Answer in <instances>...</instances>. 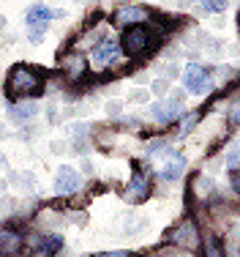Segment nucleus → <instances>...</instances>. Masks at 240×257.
<instances>
[{"instance_id":"412c9836","label":"nucleus","mask_w":240,"mask_h":257,"mask_svg":"<svg viewBox=\"0 0 240 257\" xmlns=\"http://www.w3.org/2000/svg\"><path fill=\"white\" fill-rule=\"evenodd\" d=\"M93 257H134L131 252H120V249H118V252H101V254H93Z\"/></svg>"},{"instance_id":"f8f14e48","label":"nucleus","mask_w":240,"mask_h":257,"mask_svg":"<svg viewBox=\"0 0 240 257\" xmlns=\"http://www.w3.org/2000/svg\"><path fill=\"white\" fill-rule=\"evenodd\" d=\"M183 167H186V156L172 154V156H169V162L161 167V178H164V181H175L177 175L183 173Z\"/></svg>"},{"instance_id":"4468645a","label":"nucleus","mask_w":240,"mask_h":257,"mask_svg":"<svg viewBox=\"0 0 240 257\" xmlns=\"http://www.w3.org/2000/svg\"><path fill=\"white\" fill-rule=\"evenodd\" d=\"M60 246H63V238H60V235H49V238H44L41 249H39V252H36L33 257H52Z\"/></svg>"},{"instance_id":"a878e982","label":"nucleus","mask_w":240,"mask_h":257,"mask_svg":"<svg viewBox=\"0 0 240 257\" xmlns=\"http://www.w3.org/2000/svg\"><path fill=\"white\" fill-rule=\"evenodd\" d=\"M169 3H175V6H180V9H186V6L191 3V0H169Z\"/></svg>"},{"instance_id":"f257e3e1","label":"nucleus","mask_w":240,"mask_h":257,"mask_svg":"<svg viewBox=\"0 0 240 257\" xmlns=\"http://www.w3.org/2000/svg\"><path fill=\"white\" fill-rule=\"evenodd\" d=\"M9 93L11 96H36L41 93V74L30 66H14L9 74Z\"/></svg>"},{"instance_id":"7ed1b4c3","label":"nucleus","mask_w":240,"mask_h":257,"mask_svg":"<svg viewBox=\"0 0 240 257\" xmlns=\"http://www.w3.org/2000/svg\"><path fill=\"white\" fill-rule=\"evenodd\" d=\"M49 20H52V11L44 9V6H33L28 11V30H30V41L33 44L41 41V33L49 28Z\"/></svg>"},{"instance_id":"423d86ee","label":"nucleus","mask_w":240,"mask_h":257,"mask_svg":"<svg viewBox=\"0 0 240 257\" xmlns=\"http://www.w3.org/2000/svg\"><path fill=\"white\" fill-rule=\"evenodd\" d=\"M186 85H188V93H194V96L205 93V90L210 88V74H207L205 66H199V63L188 66L186 69Z\"/></svg>"},{"instance_id":"4be33fe9","label":"nucleus","mask_w":240,"mask_h":257,"mask_svg":"<svg viewBox=\"0 0 240 257\" xmlns=\"http://www.w3.org/2000/svg\"><path fill=\"white\" fill-rule=\"evenodd\" d=\"M107 112H109V115H118V112H120V104H118V101L107 104Z\"/></svg>"},{"instance_id":"9b49d317","label":"nucleus","mask_w":240,"mask_h":257,"mask_svg":"<svg viewBox=\"0 0 240 257\" xmlns=\"http://www.w3.org/2000/svg\"><path fill=\"white\" fill-rule=\"evenodd\" d=\"M22 249V235L14 230H3L0 232V252L3 254H17Z\"/></svg>"},{"instance_id":"6ab92c4d","label":"nucleus","mask_w":240,"mask_h":257,"mask_svg":"<svg viewBox=\"0 0 240 257\" xmlns=\"http://www.w3.org/2000/svg\"><path fill=\"white\" fill-rule=\"evenodd\" d=\"M226 164H229V173H237V145H229V156H226Z\"/></svg>"},{"instance_id":"5701e85b","label":"nucleus","mask_w":240,"mask_h":257,"mask_svg":"<svg viewBox=\"0 0 240 257\" xmlns=\"http://www.w3.org/2000/svg\"><path fill=\"white\" fill-rule=\"evenodd\" d=\"M229 126L232 128L237 126V107H232V112H229Z\"/></svg>"},{"instance_id":"aec40b11","label":"nucleus","mask_w":240,"mask_h":257,"mask_svg":"<svg viewBox=\"0 0 240 257\" xmlns=\"http://www.w3.org/2000/svg\"><path fill=\"white\" fill-rule=\"evenodd\" d=\"M205 6L210 11H224L226 9V0H205Z\"/></svg>"},{"instance_id":"393cba45","label":"nucleus","mask_w":240,"mask_h":257,"mask_svg":"<svg viewBox=\"0 0 240 257\" xmlns=\"http://www.w3.org/2000/svg\"><path fill=\"white\" fill-rule=\"evenodd\" d=\"M131 99H137V101H145V99H147V93H145V90H137V93H131Z\"/></svg>"},{"instance_id":"6e6552de","label":"nucleus","mask_w":240,"mask_h":257,"mask_svg":"<svg viewBox=\"0 0 240 257\" xmlns=\"http://www.w3.org/2000/svg\"><path fill=\"white\" fill-rule=\"evenodd\" d=\"M123 194H126V200H131V203H142V200H147V194H150V178H147L145 173H137Z\"/></svg>"},{"instance_id":"39448f33","label":"nucleus","mask_w":240,"mask_h":257,"mask_svg":"<svg viewBox=\"0 0 240 257\" xmlns=\"http://www.w3.org/2000/svg\"><path fill=\"white\" fill-rule=\"evenodd\" d=\"M150 112H153V118L161 120V123H169V120L180 118V115H183V96L175 93V96H172V99H167V101H158L156 107L150 109Z\"/></svg>"},{"instance_id":"20e7f679","label":"nucleus","mask_w":240,"mask_h":257,"mask_svg":"<svg viewBox=\"0 0 240 257\" xmlns=\"http://www.w3.org/2000/svg\"><path fill=\"white\" fill-rule=\"evenodd\" d=\"M120 60V44L112 39H104L101 44L93 50V66L96 69H109Z\"/></svg>"},{"instance_id":"a211bd4d","label":"nucleus","mask_w":240,"mask_h":257,"mask_svg":"<svg viewBox=\"0 0 240 257\" xmlns=\"http://www.w3.org/2000/svg\"><path fill=\"white\" fill-rule=\"evenodd\" d=\"M167 145H169V140H153V143L150 145H147V154H164V148H167Z\"/></svg>"},{"instance_id":"9d476101","label":"nucleus","mask_w":240,"mask_h":257,"mask_svg":"<svg viewBox=\"0 0 240 257\" xmlns=\"http://www.w3.org/2000/svg\"><path fill=\"white\" fill-rule=\"evenodd\" d=\"M172 241L177 243V246H186V249H196L199 246V232L191 222H183L180 227L175 230V235H172Z\"/></svg>"},{"instance_id":"b1692460","label":"nucleus","mask_w":240,"mask_h":257,"mask_svg":"<svg viewBox=\"0 0 240 257\" xmlns=\"http://www.w3.org/2000/svg\"><path fill=\"white\" fill-rule=\"evenodd\" d=\"M153 90H156V93H164V90H167V82H164V79H158V82L153 85Z\"/></svg>"},{"instance_id":"1a4fd4ad","label":"nucleus","mask_w":240,"mask_h":257,"mask_svg":"<svg viewBox=\"0 0 240 257\" xmlns=\"http://www.w3.org/2000/svg\"><path fill=\"white\" fill-rule=\"evenodd\" d=\"M145 20H150V11L142 9V6H126V9L118 11V17H115V22L118 25H142Z\"/></svg>"},{"instance_id":"f03ea898","label":"nucleus","mask_w":240,"mask_h":257,"mask_svg":"<svg viewBox=\"0 0 240 257\" xmlns=\"http://www.w3.org/2000/svg\"><path fill=\"white\" fill-rule=\"evenodd\" d=\"M150 50V30L142 25H134L123 33L120 39V52H126L128 58H139L142 52Z\"/></svg>"},{"instance_id":"dca6fc26","label":"nucleus","mask_w":240,"mask_h":257,"mask_svg":"<svg viewBox=\"0 0 240 257\" xmlns=\"http://www.w3.org/2000/svg\"><path fill=\"white\" fill-rule=\"evenodd\" d=\"M205 257H224V249H221V243L213 235L205 238Z\"/></svg>"},{"instance_id":"ddd939ff","label":"nucleus","mask_w":240,"mask_h":257,"mask_svg":"<svg viewBox=\"0 0 240 257\" xmlns=\"http://www.w3.org/2000/svg\"><path fill=\"white\" fill-rule=\"evenodd\" d=\"M85 69H88V63H85L82 55H69V58H66V71H69L74 79L82 77V74H85Z\"/></svg>"},{"instance_id":"f3484780","label":"nucleus","mask_w":240,"mask_h":257,"mask_svg":"<svg viewBox=\"0 0 240 257\" xmlns=\"http://www.w3.org/2000/svg\"><path fill=\"white\" fill-rule=\"evenodd\" d=\"M196 123H199V112L186 115V118H183V123H180V134H183V137H186V134H191Z\"/></svg>"},{"instance_id":"0eeeda50","label":"nucleus","mask_w":240,"mask_h":257,"mask_svg":"<svg viewBox=\"0 0 240 257\" xmlns=\"http://www.w3.org/2000/svg\"><path fill=\"white\" fill-rule=\"evenodd\" d=\"M79 189V175L74 167H60L58 170V178H55V192L60 194V197H69Z\"/></svg>"},{"instance_id":"2eb2a0df","label":"nucleus","mask_w":240,"mask_h":257,"mask_svg":"<svg viewBox=\"0 0 240 257\" xmlns=\"http://www.w3.org/2000/svg\"><path fill=\"white\" fill-rule=\"evenodd\" d=\"M39 112V107L36 104H22V107H11V120H28V118H33V115Z\"/></svg>"}]
</instances>
